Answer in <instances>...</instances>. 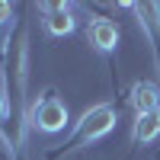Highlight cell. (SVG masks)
Segmentation results:
<instances>
[{"mask_svg":"<svg viewBox=\"0 0 160 160\" xmlns=\"http://www.w3.org/2000/svg\"><path fill=\"white\" fill-rule=\"evenodd\" d=\"M118 22H112V19H96L90 26V42L96 45L99 51H112L115 45H118Z\"/></svg>","mask_w":160,"mask_h":160,"instance_id":"cell-3","label":"cell"},{"mask_svg":"<svg viewBox=\"0 0 160 160\" xmlns=\"http://www.w3.org/2000/svg\"><path fill=\"white\" fill-rule=\"evenodd\" d=\"M3 19H10V3L0 0V22H3Z\"/></svg>","mask_w":160,"mask_h":160,"instance_id":"cell-8","label":"cell"},{"mask_svg":"<svg viewBox=\"0 0 160 160\" xmlns=\"http://www.w3.org/2000/svg\"><path fill=\"white\" fill-rule=\"evenodd\" d=\"M7 118V96H3V90H0V122Z\"/></svg>","mask_w":160,"mask_h":160,"instance_id":"cell-7","label":"cell"},{"mask_svg":"<svg viewBox=\"0 0 160 160\" xmlns=\"http://www.w3.org/2000/svg\"><path fill=\"white\" fill-rule=\"evenodd\" d=\"M160 135V109L157 112H144L135 118V128H131V138L141 141V144H151Z\"/></svg>","mask_w":160,"mask_h":160,"instance_id":"cell-5","label":"cell"},{"mask_svg":"<svg viewBox=\"0 0 160 160\" xmlns=\"http://www.w3.org/2000/svg\"><path fill=\"white\" fill-rule=\"evenodd\" d=\"M115 125V109L112 106H93L90 112H83L77 125V141H96L102 135H109Z\"/></svg>","mask_w":160,"mask_h":160,"instance_id":"cell-1","label":"cell"},{"mask_svg":"<svg viewBox=\"0 0 160 160\" xmlns=\"http://www.w3.org/2000/svg\"><path fill=\"white\" fill-rule=\"evenodd\" d=\"M32 125L42 131H61L68 125V106L55 96H45L32 106Z\"/></svg>","mask_w":160,"mask_h":160,"instance_id":"cell-2","label":"cell"},{"mask_svg":"<svg viewBox=\"0 0 160 160\" xmlns=\"http://www.w3.org/2000/svg\"><path fill=\"white\" fill-rule=\"evenodd\" d=\"M131 106L138 109V115L144 112H157L160 109V93L154 83H135L131 87Z\"/></svg>","mask_w":160,"mask_h":160,"instance_id":"cell-4","label":"cell"},{"mask_svg":"<svg viewBox=\"0 0 160 160\" xmlns=\"http://www.w3.org/2000/svg\"><path fill=\"white\" fill-rule=\"evenodd\" d=\"M45 29L51 35H68L74 32V16H71V10L58 3V7H48V16H45Z\"/></svg>","mask_w":160,"mask_h":160,"instance_id":"cell-6","label":"cell"}]
</instances>
